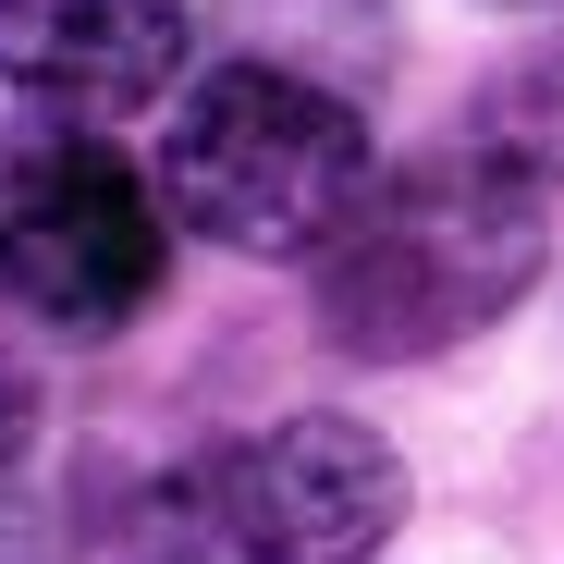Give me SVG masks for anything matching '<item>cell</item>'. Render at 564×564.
<instances>
[{"instance_id":"8992f818","label":"cell","mask_w":564,"mask_h":564,"mask_svg":"<svg viewBox=\"0 0 564 564\" xmlns=\"http://www.w3.org/2000/svg\"><path fill=\"white\" fill-rule=\"evenodd\" d=\"M25 430H37V393H25V368H13V356H0V466H13V454H25Z\"/></svg>"},{"instance_id":"5b68a950","label":"cell","mask_w":564,"mask_h":564,"mask_svg":"<svg viewBox=\"0 0 564 564\" xmlns=\"http://www.w3.org/2000/svg\"><path fill=\"white\" fill-rule=\"evenodd\" d=\"M184 74V0H0V86L37 111H148Z\"/></svg>"},{"instance_id":"7a4b0ae2","label":"cell","mask_w":564,"mask_h":564,"mask_svg":"<svg viewBox=\"0 0 564 564\" xmlns=\"http://www.w3.org/2000/svg\"><path fill=\"white\" fill-rule=\"evenodd\" d=\"M368 184H381L368 172V123L282 62L197 74L172 135H160V221L209 234L234 258H319L356 221Z\"/></svg>"},{"instance_id":"3957f363","label":"cell","mask_w":564,"mask_h":564,"mask_svg":"<svg viewBox=\"0 0 564 564\" xmlns=\"http://www.w3.org/2000/svg\"><path fill=\"white\" fill-rule=\"evenodd\" d=\"M405 528V454L368 417H270L135 503V564H368Z\"/></svg>"},{"instance_id":"6da1fadb","label":"cell","mask_w":564,"mask_h":564,"mask_svg":"<svg viewBox=\"0 0 564 564\" xmlns=\"http://www.w3.org/2000/svg\"><path fill=\"white\" fill-rule=\"evenodd\" d=\"M552 184H528L516 160H491L479 135L368 184L356 221L307 258L319 270V319L344 356H442L466 332H491L540 258H552V221H540Z\"/></svg>"},{"instance_id":"277c9868","label":"cell","mask_w":564,"mask_h":564,"mask_svg":"<svg viewBox=\"0 0 564 564\" xmlns=\"http://www.w3.org/2000/svg\"><path fill=\"white\" fill-rule=\"evenodd\" d=\"M0 295L50 332H123L160 295V197L86 123H0Z\"/></svg>"}]
</instances>
